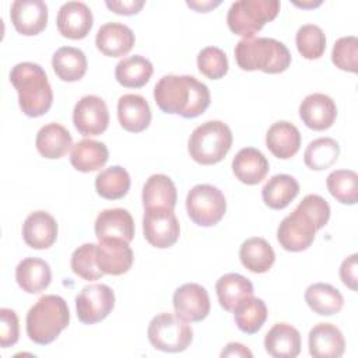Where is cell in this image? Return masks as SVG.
Listing matches in <instances>:
<instances>
[{
	"label": "cell",
	"instance_id": "cell-1",
	"mask_svg": "<svg viewBox=\"0 0 358 358\" xmlns=\"http://www.w3.org/2000/svg\"><path fill=\"white\" fill-rule=\"evenodd\" d=\"M154 99L162 112L193 119L206 112L211 95L208 87L193 76L168 74L155 84Z\"/></svg>",
	"mask_w": 358,
	"mask_h": 358
},
{
	"label": "cell",
	"instance_id": "cell-2",
	"mask_svg": "<svg viewBox=\"0 0 358 358\" xmlns=\"http://www.w3.org/2000/svg\"><path fill=\"white\" fill-rule=\"evenodd\" d=\"M10 81L18 92V105L29 117L45 115L53 102V92L45 70L31 62L15 64L10 71Z\"/></svg>",
	"mask_w": 358,
	"mask_h": 358
},
{
	"label": "cell",
	"instance_id": "cell-3",
	"mask_svg": "<svg viewBox=\"0 0 358 358\" xmlns=\"http://www.w3.org/2000/svg\"><path fill=\"white\" fill-rule=\"evenodd\" d=\"M235 60L242 70H262L267 74L285 71L291 64L288 48L273 38L241 39L235 46Z\"/></svg>",
	"mask_w": 358,
	"mask_h": 358
},
{
	"label": "cell",
	"instance_id": "cell-4",
	"mask_svg": "<svg viewBox=\"0 0 358 358\" xmlns=\"http://www.w3.org/2000/svg\"><path fill=\"white\" fill-rule=\"evenodd\" d=\"M70 310L59 295H43L27 313V334L36 344L46 345L69 326Z\"/></svg>",
	"mask_w": 358,
	"mask_h": 358
},
{
	"label": "cell",
	"instance_id": "cell-5",
	"mask_svg": "<svg viewBox=\"0 0 358 358\" xmlns=\"http://www.w3.org/2000/svg\"><path fill=\"white\" fill-rule=\"evenodd\" d=\"M232 145V131L221 120H208L197 126L187 143L190 157L201 165H214L225 158Z\"/></svg>",
	"mask_w": 358,
	"mask_h": 358
},
{
	"label": "cell",
	"instance_id": "cell-6",
	"mask_svg": "<svg viewBox=\"0 0 358 358\" xmlns=\"http://www.w3.org/2000/svg\"><path fill=\"white\" fill-rule=\"evenodd\" d=\"M278 11L280 1L277 0H239L231 4L227 24L235 35L249 39L268 21H273Z\"/></svg>",
	"mask_w": 358,
	"mask_h": 358
},
{
	"label": "cell",
	"instance_id": "cell-7",
	"mask_svg": "<svg viewBox=\"0 0 358 358\" xmlns=\"http://www.w3.org/2000/svg\"><path fill=\"white\" fill-rule=\"evenodd\" d=\"M147 336L151 345L159 351L182 352L190 345L193 330L178 315L162 312L150 322Z\"/></svg>",
	"mask_w": 358,
	"mask_h": 358
},
{
	"label": "cell",
	"instance_id": "cell-8",
	"mask_svg": "<svg viewBox=\"0 0 358 358\" xmlns=\"http://www.w3.org/2000/svg\"><path fill=\"white\" fill-rule=\"evenodd\" d=\"M186 210L194 224L200 227H213L225 215V196L213 185H196L187 193Z\"/></svg>",
	"mask_w": 358,
	"mask_h": 358
},
{
	"label": "cell",
	"instance_id": "cell-9",
	"mask_svg": "<svg viewBox=\"0 0 358 358\" xmlns=\"http://www.w3.org/2000/svg\"><path fill=\"white\" fill-rule=\"evenodd\" d=\"M115 306V294L106 284H90L76 296L77 317L84 324L103 320Z\"/></svg>",
	"mask_w": 358,
	"mask_h": 358
},
{
	"label": "cell",
	"instance_id": "cell-10",
	"mask_svg": "<svg viewBox=\"0 0 358 358\" xmlns=\"http://www.w3.org/2000/svg\"><path fill=\"white\" fill-rule=\"evenodd\" d=\"M143 234L145 241L158 249L173 246L180 234L179 221L169 208H150L143 217Z\"/></svg>",
	"mask_w": 358,
	"mask_h": 358
},
{
	"label": "cell",
	"instance_id": "cell-11",
	"mask_svg": "<svg viewBox=\"0 0 358 358\" xmlns=\"http://www.w3.org/2000/svg\"><path fill=\"white\" fill-rule=\"evenodd\" d=\"M316 231L310 218L295 207V210L280 222L277 239L282 249L288 252H302L313 243Z\"/></svg>",
	"mask_w": 358,
	"mask_h": 358
},
{
	"label": "cell",
	"instance_id": "cell-12",
	"mask_svg": "<svg viewBox=\"0 0 358 358\" xmlns=\"http://www.w3.org/2000/svg\"><path fill=\"white\" fill-rule=\"evenodd\" d=\"M73 123L83 136H99L109 124V110L105 101L96 95H84L73 110Z\"/></svg>",
	"mask_w": 358,
	"mask_h": 358
},
{
	"label": "cell",
	"instance_id": "cell-13",
	"mask_svg": "<svg viewBox=\"0 0 358 358\" xmlns=\"http://www.w3.org/2000/svg\"><path fill=\"white\" fill-rule=\"evenodd\" d=\"M172 302L175 313L185 322H201L210 313L208 292L196 282H187L176 288Z\"/></svg>",
	"mask_w": 358,
	"mask_h": 358
},
{
	"label": "cell",
	"instance_id": "cell-14",
	"mask_svg": "<svg viewBox=\"0 0 358 358\" xmlns=\"http://www.w3.org/2000/svg\"><path fill=\"white\" fill-rule=\"evenodd\" d=\"M10 18L17 32L25 36L38 35L48 24V6L42 0H15Z\"/></svg>",
	"mask_w": 358,
	"mask_h": 358
},
{
	"label": "cell",
	"instance_id": "cell-15",
	"mask_svg": "<svg viewBox=\"0 0 358 358\" xmlns=\"http://www.w3.org/2000/svg\"><path fill=\"white\" fill-rule=\"evenodd\" d=\"M92 24V11L83 1H67L57 11V31L64 38L83 39L91 31Z\"/></svg>",
	"mask_w": 358,
	"mask_h": 358
},
{
	"label": "cell",
	"instance_id": "cell-16",
	"mask_svg": "<svg viewBox=\"0 0 358 358\" xmlns=\"http://www.w3.org/2000/svg\"><path fill=\"white\" fill-rule=\"evenodd\" d=\"M133 250L122 239H101L96 245V263L103 274L120 275L133 266Z\"/></svg>",
	"mask_w": 358,
	"mask_h": 358
},
{
	"label": "cell",
	"instance_id": "cell-17",
	"mask_svg": "<svg viewBox=\"0 0 358 358\" xmlns=\"http://www.w3.org/2000/svg\"><path fill=\"white\" fill-rule=\"evenodd\" d=\"M299 116L306 127L319 131L326 130L333 126L337 117V106L326 94H309L299 105Z\"/></svg>",
	"mask_w": 358,
	"mask_h": 358
},
{
	"label": "cell",
	"instance_id": "cell-18",
	"mask_svg": "<svg viewBox=\"0 0 358 358\" xmlns=\"http://www.w3.org/2000/svg\"><path fill=\"white\" fill-rule=\"evenodd\" d=\"M95 235L101 239H122L131 242L134 238V221L124 208H108L98 214L95 220Z\"/></svg>",
	"mask_w": 358,
	"mask_h": 358
},
{
	"label": "cell",
	"instance_id": "cell-19",
	"mask_svg": "<svg viewBox=\"0 0 358 358\" xmlns=\"http://www.w3.org/2000/svg\"><path fill=\"white\" fill-rule=\"evenodd\" d=\"M309 354L315 358H338L344 354L345 340L336 324L317 323L308 336Z\"/></svg>",
	"mask_w": 358,
	"mask_h": 358
},
{
	"label": "cell",
	"instance_id": "cell-20",
	"mask_svg": "<svg viewBox=\"0 0 358 358\" xmlns=\"http://www.w3.org/2000/svg\"><path fill=\"white\" fill-rule=\"evenodd\" d=\"M136 42L133 31L122 22L101 25L95 36V45L101 53L109 57H120L129 53Z\"/></svg>",
	"mask_w": 358,
	"mask_h": 358
},
{
	"label": "cell",
	"instance_id": "cell-21",
	"mask_svg": "<svg viewBox=\"0 0 358 358\" xmlns=\"http://www.w3.org/2000/svg\"><path fill=\"white\" fill-rule=\"evenodd\" d=\"M22 238L32 249H48L57 239V222L46 211H34L24 221Z\"/></svg>",
	"mask_w": 358,
	"mask_h": 358
},
{
	"label": "cell",
	"instance_id": "cell-22",
	"mask_svg": "<svg viewBox=\"0 0 358 358\" xmlns=\"http://www.w3.org/2000/svg\"><path fill=\"white\" fill-rule=\"evenodd\" d=\"M117 119L124 130L140 133L150 126V105L141 95L126 94L117 101Z\"/></svg>",
	"mask_w": 358,
	"mask_h": 358
},
{
	"label": "cell",
	"instance_id": "cell-23",
	"mask_svg": "<svg viewBox=\"0 0 358 358\" xmlns=\"http://www.w3.org/2000/svg\"><path fill=\"white\" fill-rule=\"evenodd\" d=\"M267 158L253 147H245L232 159V172L238 180L246 185L260 183L268 173Z\"/></svg>",
	"mask_w": 358,
	"mask_h": 358
},
{
	"label": "cell",
	"instance_id": "cell-24",
	"mask_svg": "<svg viewBox=\"0 0 358 358\" xmlns=\"http://www.w3.org/2000/svg\"><path fill=\"white\" fill-rule=\"evenodd\" d=\"M301 133L295 124L287 120L273 123L266 134V145L270 152L280 158L288 159L294 157L301 147Z\"/></svg>",
	"mask_w": 358,
	"mask_h": 358
},
{
	"label": "cell",
	"instance_id": "cell-25",
	"mask_svg": "<svg viewBox=\"0 0 358 358\" xmlns=\"http://www.w3.org/2000/svg\"><path fill=\"white\" fill-rule=\"evenodd\" d=\"M264 348L273 358H295L301 352V334L288 323H275L266 333Z\"/></svg>",
	"mask_w": 358,
	"mask_h": 358
},
{
	"label": "cell",
	"instance_id": "cell-26",
	"mask_svg": "<svg viewBox=\"0 0 358 358\" xmlns=\"http://www.w3.org/2000/svg\"><path fill=\"white\" fill-rule=\"evenodd\" d=\"M15 280L20 288L28 294L46 289L52 281L50 266L38 257H27L15 267Z\"/></svg>",
	"mask_w": 358,
	"mask_h": 358
},
{
	"label": "cell",
	"instance_id": "cell-27",
	"mask_svg": "<svg viewBox=\"0 0 358 358\" xmlns=\"http://www.w3.org/2000/svg\"><path fill=\"white\" fill-rule=\"evenodd\" d=\"M38 152L48 159H57L67 154L73 145L69 130L59 123H48L39 129L35 138Z\"/></svg>",
	"mask_w": 358,
	"mask_h": 358
},
{
	"label": "cell",
	"instance_id": "cell-28",
	"mask_svg": "<svg viewBox=\"0 0 358 358\" xmlns=\"http://www.w3.org/2000/svg\"><path fill=\"white\" fill-rule=\"evenodd\" d=\"M143 206L150 208L173 210L178 200V193L172 179L164 173L151 175L143 186Z\"/></svg>",
	"mask_w": 358,
	"mask_h": 358
},
{
	"label": "cell",
	"instance_id": "cell-29",
	"mask_svg": "<svg viewBox=\"0 0 358 358\" xmlns=\"http://www.w3.org/2000/svg\"><path fill=\"white\" fill-rule=\"evenodd\" d=\"M52 67L60 80L73 83L84 77L88 63L81 49L73 46H62L53 53Z\"/></svg>",
	"mask_w": 358,
	"mask_h": 358
},
{
	"label": "cell",
	"instance_id": "cell-30",
	"mask_svg": "<svg viewBox=\"0 0 358 358\" xmlns=\"http://www.w3.org/2000/svg\"><path fill=\"white\" fill-rule=\"evenodd\" d=\"M109 158L108 147L96 140L84 138L73 145L70 154L71 165L80 172L101 169Z\"/></svg>",
	"mask_w": 358,
	"mask_h": 358
},
{
	"label": "cell",
	"instance_id": "cell-31",
	"mask_svg": "<svg viewBox=\"0 0 358 358\" xmlns=\"http://www.w3.org/2000/svg\"><path fill=\"white\" fill-rule=\"evenodd\" d=\"M299 193L298 180L287 173L271 176L262 189V199L273 210L285 208Z\"/></svg>",
	"mask_w": 358,
	"mask_h": 358
},
{
	"label": "cell",
	"instance_id": "cell-32",
	"mask_svg": "<svg viewBox=\"0 0 358 358\" xmlns=\"http://www.w3.org/2000/svg\"><path fill=\"white\" fill-rule=\"evenodd\" d=\"M215 292L221 308L227 312H234L242 299L253 295V284L238 273H228L215 282Z\"/></svg>",
	"mask_w": 358,
	"mask_h": 358
},
{
	"label": "cell",
	"instance_id": "cell-33",
	"mask_svg": "<svg viewBox=\"0 0 358 358\" xmlns=\"http://www.w3.org/2000/svg\"><path fill=\"white\" fill-rule=\"evenodd\" d=\"M239 259L249 271L266 273L274 264L275 253L264 238L253 236L241 245Z\"/></svg>",
	"mask_w": 358,
	"mask_h": 358
},
{
	"label": "cell",
	"instance_id": "cell-34",
	"mask_svg": "<svg viewBox=\"0 0 358 358\" xmlns=\"http://www.w3.org/2000/svg\"><path fill=\"white\" fill-rule=\"evenodd\" d=\"M152 71L154 67L148 59L134 55L122 59L116 64L115 77L117 83L126 88H141L150 81Z\"/></svg>",
	"mask_w": 358,
	"mask_h": 358
},
{
	"label": "cell",
	"instance_id": "cell-35",
	"mask_svg": "<svg viewBox=\"0 0 358 358\" xmlns=\"http://www.w3.org/2000/svg\"><path fill=\"white\" fill-rule=\"evenodd\" d=\"M305 301L308 306L317 315L330 316L338 313L344 305L341 292L326 282H316L306 288Z\"/></svg>",
	"mask_w": 358,
	"mask_h": 358
},
{
	"label": "cell",
	"instance_id": "cell-36",
	"mask_svg": "<svg viewBox=\"0 0 358 358\" xmlns=\"http://www.w3.org/2000/svg\"><path fill=\"white\" fill-rule=\"evenodd\" d=\"M234 319L238 329L246 334L257 333L267 319V306L260 298L248 296L234 309Z\"/></svg>",
	"mask_w": 358,
	"mask_h": 358
},
{
	"label": "cell",
	"instance_id": "cell-37",
	"mask_svg": "<svg viewBox=\"0 0 358 358\" xmlns=\"http://www.w3.org/2000/svg\"><path fill=\"white\" fill-rule=\"evenodd\" d=\"M96 193L108 200H117L127 194L130 189L129 172L119 165L101 171L95 178Z\"/></svg>",
	"mask_w": 358,
	"mask_h": 358
},
{
	"label": "cell",
	"instance_id": "cell-38",
	"mask_svg": "<svg viewBox=\"0 0 358 358\" xmlns=\"http://www.w3.org/2000/svg\"><path fill=\"white\" fill-rule=\"evenodd\" d=\"M340 155V145L331 137H320L309 143L303 152L305 165L313 171L330 168Z\"/></svg>",
	"mask_w": 358,
	"mask_h": 358
},
{
	"label": "cell",
	"instance_id": "cell-39",
	"mask_svg": "<svg viewBox=\"0 0 358 358\" xmlns=\"http://www.w3.org/2000/svg\"><path fill=\"white\" fill-rule=\"evenodd\" d=\"M326 186L341 204L352 206L358 200V175L351 169H336L329 173Z\"/></svg>",
	"mask_w": 358,
	"mask_h": 358
},
{
	"label": "cell",
	"instance_id": "cell-40",
	"mask_svg": "<svg viewBox=\"0 0 358 358\" xmlns=\"http://www.w3.org/2000/svg\"><path fill=\"white\" fill-rule=\"evenodd\" d=\"M298 52L308 60L319 59L326 50V36L323 29L315 24L299 27L295 36Z\"/></svg>",
	"mask_w": 358,
	"mask_h": 358
},
{
	"label": "cell",
	"instance_id": "cell-41",
	"mask_svg": "<svg viewBox=\"0 0 358 358\" xmlns=\"http://www.w3.org/2000/svg\"><path fill=\"white\" fill-rule=\"evenodd\" d=\"M70 264L74 274L87 281H95L103 275V271L98 267L96 263L95 243H84L78 246L71 255Z\"/></svg>",
	"mask_w": 358,
	"mask_h": 358
},
{
	"label": "cell",
	"instance_id": "cell-42",
	"mask_svg": "<svg viewBox=\"0 0 358 358\" xmlns=\"http://www.w3.org/2000/svg\"><path fill=\"white\" fill-rule=\"evenodd\" d=\"M197 67L201 74L210 80L222 78L228 71V57L217 46H207L197 56Z\"/></svg>",
	"mask_w": 358,
	"mask_h": 358
},
{
	"label": "cell",
	"instance_id": "cell-43",
	"mask_svg": "<svg viewBox=\"0 0 358 358\" xmlns=\"http://www.w3.org/2000/svg\"><path fill=\"white\" fill-rule=\"evenodd\" d=\"M331 62L340 70L357 73L358 70V39L354 35L336 41L331 50Z\"/></svg>",
	"mask_w": 358,
	"mask_h": 358
},
{
	"label": "cell",
	"instance_id": "cell-44",
	"mask_svg": "<svg viewBox=\"0 0 358 358\" xmlns=\"http://www.w3.org/2000/svg\"><path fill=\"white\" fill-rule=\"evenodd\" d=\"M296 208L310 218L316 229H322L330 218V206L319 194H306Z\"/></svg>",
	"mask_w": 358,
	"mask_h": 358
},
{
	"label": "cell",
	"instance_id": "cell-45",
	"mask_svg": "<svg viewBox=\"0 0 358 358\" xmlns=\"http://www.w3.org/2000/svg\"><path fill=\"white\" fill-rule=\"evenodd\" d=\"M20 323L18 316L13 309H0V345L3 348L11 347L18 341Z\"/></svg>",
	"mask_w": 358,
	"mask_h": 358
},
{
	"label": "cell",
	"instance_id": "cell-46",
	"mask_svg": "<svg viewBox=\"0 0 358 358\" xmlns=\"http://www.w3.org/2000/svg\"><path fill=\"white\" fill-rule=\"evenodd\" d=\"M357 257L358 255L354 253L344 259L340 266V278L352 291H357Z\"/></svg>",
	"mask_w": 358,
	"mask_h": 358
},
{
	"label": "cell",
	"instance_id": "cell-47",
	"mask_svg": "<svg viewBox=\"0 0 358 358\" xmlns=\"http://www.w3.org/2000/svg\"><path fill=\"white\" fill-rule=\"evenodd\" d=\"M106 7L116 13V14H120V15H133V14H137L143 6L145 4L144 0H106L105 1Z\"/></svg>",
	"mask_w": 358,
	"mask_h": 358
},
{
	"label": "cell",
	"instance_id": "cell-48",
	"mask_svg": "<svg viewBox=\"0 0 358 358\" xmlns=\"http://www.w3.org/2000/svg\"><path fill=\"white\" fill-rule=\"evenodd\" d=\"M221 357H249L252 358V352L241 343H228L222 350Z\"/></svg>",
	"mask_w": 358,
	"mask_h": 358
},
{
	"label": "cell",
	"instance_id": "cell-49",
	"mask_svg": "<svg viewBox=\"0 0 358 358\" xmlns=\"http://www.w3.org/2000/svg\"><path fill=\"white\" fill-rule=\"evenodd\" d=\"M186 4H187L189 7H192V8H194V10L199 11V13H207V11H210L211 8L220 6L221 1H220V0H217V1H211V0H207V1L189 0V1H186Z\"/></svg>",
	"mask_w": 358,
	"mask_h": 358
},
{
	"label": "cell",
	"instance_id": "cell-50",
	"mask_svg": "<svg viewBox=\"0 0 358 358\" xmlns=\"http://www.w3.org/2000/svg\"><path fill=\"white\" fill-rule=\"evenodd\" d=\"M296 6L299 7H315V6H319L320 1H316V3H295Z\"/></svg>",
	"mask_w": 358,
	"mask_h": 358
}]
</instances>
